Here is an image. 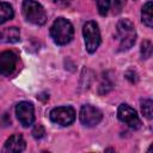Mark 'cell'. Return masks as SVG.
I'll list each match as a JSON object with an SVG mask.
<instances>
[{
  "instance_id": "cell-1",
  "label": "cell",
  "mask_w": 153,
  "mask_h": 153,
  "mask_svg": "<svg viewBox=\"0 0 153 153\" xmlns=\"http://www.w3.org/2000/svg\"><path fill=\"white\" fill-rule=\"evenodd\" d=\"M73 33L74 30L72 23L65 18H57L50 27V36L53 41L59 45L69 43L73 38Z\"/></svg>"
},
{
  "instance_id": "cell-2",
  "label": "cell",
  "mask_w": 153,
  "mask_h": 153,
  "mask_svg": "<svg viewBox=\"0 0 153 153\" xmlns=\"http://www.w3.org/2000/svg\"><path fill=\"white\" fill-rule=\"evenodd\" d=\"M117 35L120 38V50L130 49L136 39L134 24L129 19H121L117 24Z\"/></svg>"
},
{
  "instance_id": "cell-3",
  "label": "cell",
  "mask_w": 153,
  "mask_h": 153,
  "mask_svg": "<svg viewBox=\"0 0 153 153\" xmlns=\"http://www.w3.org/2000/svg\"><path fill=\"white\" fill-rule=\"evenodd\" d=\"M23 14L27 22L36 25H43L47 22L45 10L41 4H38L35 0L23 1Z\"/></svg>"
},
{
  "instance_id": "cell-4",
  "label": "cell",
  "mask_w": 153,
  "mask_h": 153,
  "mask_svg": "<svg viewBox=\"0 0 153 153\" xmlns=\"http://www.w3.org/2000/svg\"><path fill=\"white\" fill-rule=\"evenodd\" d=\"M82 33L85 38L86 50L88 53H94L100 44V32L98 25L93 20H88L82 26Z\"/></svg>"
},
{
  "instance_id": "cell-5",
  "label": "cell",
  "mask_w": 153,
  "mask_h": 153,
  "mask_svg": "<svg viewBox=\"0 0 153 153\" xmlns=\"http://www.w3.org/2000/svg\"><path fill=\"white\" fill-rule=\"evenodd\" d=\"M49 117L56 124L69 126L75 120V111L72 106H59L50 111Z\"/></svg>"
},
{
  "instance_id": "cell-6",
  "label": "cell",
  "mask_w": 153,
  "mask_h": 153,
  "mask_svg": "<svg viewBox=\"0 0 153 153\" xmlns=\"http://www.w3.org/2000/svg\"><path fill=\"white\" fill-rule=\"evenodd\" d=\"M117 116L121 122L126 123L128 127H130L133 129H139L141 127V120L139 118L136 111L127 104H121L118 106Z\"/></svg>"
},
{
  "instance_id": "cell-7",
  "label": "cell",
  "mask_w": 153,
  "mask_h": 153,
  "mask_svg": "<svg viewBox=\"0 0 153 153\" xmlns=\"http://www.w3.org/2000/svg\"><path fill=\"white\" fill-rule=\"evenodd\" d=\"M79 117H80V122L84 126L94 127L102 121L103 115H102L100 110H98L97 108H94L92 105H84L80 110Z\"/></svg>"
},
{
  "instance_id": "cell-8",
  "label": "cell",
  "mask_w": 153,
  "mask_h": 153,
  "mask_svg": "<svg viewBox=\"0 0 153 153\" xmlns=\"http://www.w3.org/2000/svg\"><path fill=\"white\" fill-rule=\"evenodd\" d=\"M16 115L19 120V122L24 127H29L35 121V110L33 105L29 102H20L16 106Z\"/></svg>"
},
{
  "instance_id": "cell-9",
  "label": "cell",
  "mask_w": 153,
  "mask_h": 153,
  "mask_svg": "<svg viewBox=\"0 0 153 153\" xmlns=\"http://www.w3.org/2000/svg\"><path fill=\"white\" fill-rule=\"evenodd\" d=\"M17 67V55L13 51L6 50L0 54V74L11 75Z\"/></svg>"
},
{
  "instance_id": "cell-10",
  "label": "cell",
  "mask_w": 153,
  "mask_h": 153,
  "mask_svg": "<svg viewBox=\"0 0 153 153\" xmlns=\"http://www.w3.org/2000/svg\"><path fill=\"white\" fill-rule=\"evenodd\" d=\"M24 149H25L24 137L20 134H14L10 139H7L2 151L8 152V153H18V152H23Z\"/></svg>"
},
{
  "instance_id": "cell-11",
  "label": "cell",
  "mask_w": 153,
  "mask_h": 153,
  "mask_svg": "<svg viewBox=\"0 0 153 153\" xmlns=\"http://www.w3.org/2000/svg\"><path fill=\"white\" fill-rule=\"evenodd\" d=\"M20 38L19 30L16 26L0 30V43H16Z\"/></svg>"
},
{
  "instance_id": "cell-12",
  "label": "cell",
  "mask_w": 153,
  "mask_h": 153,
  "mask_svg": "<svg viewBox=\"0 0 153 153\" xmlns=\"http://www.w3.org/2000/svg\"><path fill=\"white\" fill-rule=\"evenodd\" d=\"M141 18L145 25L148 27H152L153 25V16H152V1H147L141 11Z\"/></svg>"
},
{
  "instance_id": "cell-13",
  "label": "cell",
  "mask_w": 153,
  "mask_h": 153,
  "mask_svg": "<svg viewBox=\"0 0 153 153\" xmlns=\"http://www.w3.org/2000/svg\"><path fill=\"white\" fill-rule=\"evenodd\" d=\"M14 16L13 8L8 2H0V24L12 19Z\"/></svg>"
},
{
  "instance_id": "cell-14",
  "label": "cell",
  "mask_w": 153,
  "mask_h": 153,
  "mask_svg": "<svg viewBox=\"0 0 153 153\" xmlns=\"http://www.w3.org/2000/svg\"><path fill=\"white\" fill-rule=\"evenodd\" d=\"M152 108H153V103H152L151 99H145V100L141 102V111L145 115V117L148 118V120L152 118V114H153Z\"/></svg>"
},
{
  "instance_id": "cell-15",
  "label": "cell",
  "mask_w": 153,
  "mask_h": 153,
  "mask_svg": "<svg viewBox=\"0 0 153 153\" xmlns=\"http://www.w3.org/2000/svg\"><path fill=\"white\" fill-rule=\"evenodd\" d=\"M111 0H97V7L100 13V16H106L110 8Z\"/></svg>"
},
{
  "instance_id": "cell-16",
  "label": "cell",
  "mask_w": 153,
  "mask_h": 153,
  "mask_svg": "<svg viewBox=\"0 0 153 153\" xmlns=\"http://www.w3.org/2000/svg\"><path fill=\"white\" fill-rule=\"evenodd\" d=\"M141 54L143 59H148L152 55V43L151 41H143L141 44Z\"/></svg>"
},
{
  "instance_id": "cell-17",
  "label": "cell",
  "mask_w": 153,
  "mask_h": 153,
  "mask_svg": "<svg viewBox=\"0 0 153 153\" xmlns=\"http://www.w3.org/2000/svg\"><path fill=\"white\" fill-rule=\"evenodd\" d=\"M44 134H45V130H44V128H43V126H41V124H37V126H35L33 127V129H32V136L35 137V139H42L43 136H44Z\"/></svg>"
},
{
  "instance_id": "cell-18",
  "label": "cell",
  "mask_w": 153,
  "mask_h": 153,
  "mask_svg": "<svg viewBox=\"0 0 153 153\" xmlns=\"http://www.w3.org/2000/svg\"><path fill=\"white\" fill-rule=\"evenodd\" d=\"M126 76H127V79H129L131 82H136V81H137L136 73H135V72H133V71H128V72L126 73Z\"/></svg>"
},
{
  "instance_id": "cell-19",
  "label": "cell",
  "mask_w": 153,
  "mask_h": 153,
  "mask_svg": "<svg viewBox=\"0 0 153 153\" xmlns=\"http://www.w3.org/2000/svg\"><path fill=\"white\" fill-rule=\"evenodd\" d=\"M56 4H59V5H67V4H69L72 0H54Z\"/></svg>"
}]
</instances>
